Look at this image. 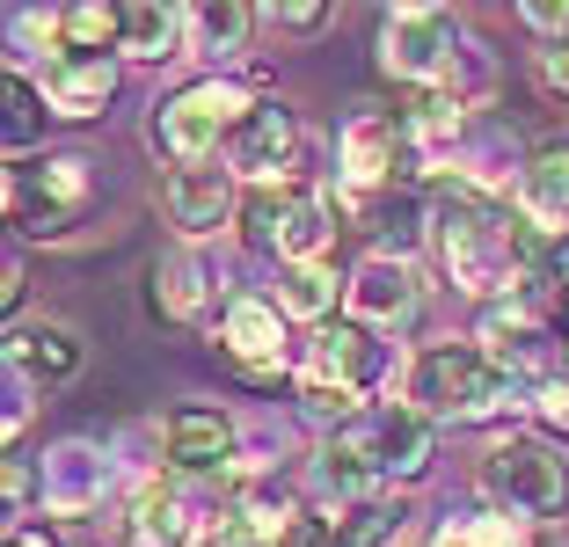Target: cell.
<instances>
[{"label": "cell", "instance_id": "obj_1", "mask_svg": "<svg viewBox=\"0 0 569 547\" xmlns=\"http://www.w3.org/2000/svg\"><path fill=\"white\" fill-rule=\"evenodd\" d=\"M402 401L423 409L431 424H489V416H503L519 401V380L482 344H423L409 358Z\"/></svg>", "mask_w": 569, "mask_h": 547}, {"label": "cell", "instance_id": "obj_2", "mask_svg": "<svg viewBox=\"0 0 569 547\" xmlns=\"http://www.w3.org/2000/svg\"><path fill=\"white\" fill-rule=\"evenodd\" d=\"M249 88L241 81H219V73H204V81H183L176 96L153 102L147 117V139L153 153H161L168 168H204V161H227V139H234V125L249 117Z\"/></svg>", "mask_w": 569, "mask_h": 547}, {"label": "cell", "instance_id": "obj_3", "mask_svg": "<svg viewBox=\"0 0 569 547\" xmlns=\"http://www.w3.org/2000/svg\"><path fill=\"white\" fill-rule=\"evenodd\" d=\"M241 241H249L256 256H270V263H321L336 241V205L329 190H315V182L284 176V182H263V190H249V205H241Z\"/></svg>", "mask_w": 569, "mask_h": 547}, {"label": "cell", "instance_id": "obj_4", "mask_svg": "<svg viewBox=\"0 0 569 547\" xmlns=\"http://www.w3.org/2000/svg\"><path fill=\"white\" fill-rule=\"evenodd\" d=\"M96 205V161L88 153H37L8 168V219L22 241H67Z\"/></svg>", "mask_w": 569, "mask_h": 547}, {"label": "cell", "instance_id": "obj_5", "mask_svg": "<svg viewBox=\"0 0 569 547\" xmlns=\"http://www.w3.org/2000/svg\"><path fill=\"white\" fill-rule=\"evenodd\" d=\"M475 481H482L489 511H511L526 526H540V518H555L569 504V460L548 438H526V431L497 438L482 452V467H475Z\"/></svg>", "mask_w": 569, "mask_h": 547}, {"label": "cell", "instance_id": "obj_6", "mask_svg": "<svg viewBox=\"0 0 569 547\" xmlns=\"http://www.w3.org/2000/svg\"><path fill=\"white\" fill-rule=\"evenodd\" d=\"M460 51H468V30H460L452 8H423V0H409V8H387V16H380V73H387V81H402L409 96L446 88V73L460 67Z\"/></svg>", "mask_w": 569, "mask_h": 547}, {"label": "cell", "instance_id": "obj_7", "mask_svg": "<svg viewBox=\"0 0 569 547\" xmlns=\"http://www.w3.org/2000/svg\"><path fill=\"white\" fill-rule=\"evenodd\" d=\"M351 431V446L372 460V475H380V489H417L423 475H431L438 460V424L423 409H409V401H372L358 424H343Z\"/></svg>", "mask_w": 569, "mask_h": 547}, {"label": "cell", "instance_id": "obj_8", "mask_svg": "<svg viewBox=\"0 0 569 547\" xmlns=\"http://www.w3.org/2000/svg\"><path fill=\"white\" fill-rule=\"evenodd\" d=\"M300 372H315V380L343 387V395H358V401H380V395H395V380H409L402 365H395V350H387L366 321H351V315L329 321V329H315Z\"/></svg>", "mask_w": 569, "mask_h": 547}, {"label": "cell", "instance_id": "obj_9", "mask_svg": "<svg viewBox=\"0 0 569 547\" xmlns=\"http://www.w3.org/2000/svg\"><path fill=\"white\" fill-rule=\"evenodd\" d=\"M402 153H409L402 117H387V110L343 117V132H336V182H343V198H380L387 182H395Z\"/></svg>", "mask_w": 569, "mask_h": 547}, {"label": "cell", "instance_id": "obj_10", "mask_svg": "<svg viewBox=\"0 0 569 547\" xmlns=\"http://www.w3.org/2000/svg\"><path fill=\"white\" fill-rule=\"evenodd\" d=\"M161 205H168V219H176V233H183V249H198L227 219H241L249 198H241V176L227 161H204V168H168Z\"/></svg>", "mask_w": 569, "mask_h": 547}, {"label": "cell", "instance_id": "obj_11", "mask_svg": "<svg viewBox=\"0 0 569 547\" xmlns=\"http://www.w3.org/2000/svg\"><path fill=\"white\" fill-rule=\"evenodd\" d=\"M292 153H300V110L278 102V96H256L249 117L234 125V139H227V168H234L249 190H263V182H284Z\"/></svg>", "mask_w": 569, "mask_h": 547}, {"label": "cell", "instance_id": "obj_12", "mask_svg": "<svg viewBox=\"0 0 569 547\" xmlns=\"http://www.w3.org/2000/svg\"><path fill=\"white\" fill-rule=\"evenodd\" d=\"M118 481V452L96 446V438H67V446L44 452V518H88L102 511Z\"/></svg>", "mask_w": 569, "mask_h": 547}, {"label": "cell", "instance_id": "obj_13", "mask_svg": "<svg viewBox=\"0 0 569 547\" xmlns=\"http://www.w3.org/2000/svg\"><path fill=\"white\" fill-rule=\"evenodd\" d=\"M212 344L227 350L234 365H249L256 380H278L284 372V315L270 292H227L219 299V329Z\"/></svg>", "mask_w": 569, "mask_h": 547}, {"label": "cell", "instance_id": "obj_14", "mask_svg": "<svg viewBox=\"0 0 569 547\" xmlns=\"http://www.w3.org/2000/svg\"><path fill=\"white\" fill-rule=\"evenodd\" d=\"M343 307H351V321H366L372 336H402L423 307L417 263H402V256H366V263L351 270V299H343Z\"/></svg>", "mask_w": 569, "mask_h": 547}, {"label": "cell", "instance_id": "obj_15", "mask_svg": "<svg viewBox=\"0 0 569 547\" xmlns=\"http://www.w3.org/2000/svg\"><path fill=\"white\" fill-rule=\"evenodd\" d=\"M475 344H482L511 380H533V387L555 380V372H548L555 344H548V329H540V307H526V299H497V307H482Z\"/></svg>", "mask_w": 569, "mask_h": 547}, {"label": "cell", "instance_id": "obj_16", "mask_svg": "<svg viewBox=\"0 0 569 547\" xmlns=\"http://www.w3.org/2000/svg\"><path fill=\"white\" fill-rule=\"evenodd\" d=\"M37 96H44L51 117H67V125H88V117L110 110L118 96V59H81V51H51L44 67L30 73Z\"/></svg>", "mask_w": 569, "mask_h": 547}, {"label": "cell", "instance_id": "obj_17", "mask_svg": "<svg viewBox=\"0 0 569 547\" xmlns=\"http://www.w3.org/2000/svg\"><path fill=\"white\" fill-rule=\"evenodd\" d=\"M168 475H234V416L227 409H176L161 424Z\"/></svg>", "mask_w": 569, "mask_h": 547}, {"label": "cell", "instance_id": "obj_18", "mask_svg": "<svg viewBox=\"0 0 569 547\" xmlns=\"http://www.w3.org/2000/svg\"><path fill=\"white\" fill-rule=\"evenodd\" d=\"M511 212L526 227H540L548 241L569 233V139H548L519 161V190H511Z\"/></svg>", "mask_w": 569, "mask_h": 547}, {"label": "cell", "instance_id": "obj_19", "mask_svg": "<svg viewBox=\"0 0 569 547\" xmlns=\"http://www.w3.org/2000/svg\"><path fill=\"white\" fill-rule=\"evenodd\" d=\"M81 365H88V350H81V336H73L67 321L37 315V321H16V329H8V372H16V380L67 387Z\"/></svg>", "mask_w": 569, "mask_h": 547}, {"label": "cell", "instance_id": "obj_20", "mask_svg": "<svg viewBox=\"0 0 569 547\" xmlns=\"http://www.w3.org/2000/svg\"><path fill=\"white\" fill-rule=\"evenodd\" d=\"M124 540L132 547H190L198 540V511H190L183 481L176 475H147L132 489V511H124Z\"/></svg>", "mask_w": 569, "mask_h": 547}, {"label": "cell", "instance_id": "obj_21", "mask_svg": "<svg viewBox=\"0 0 569 547\" xmlns=\"http://www.w3.org/2000/svg\"><path fill=\"white\" fill-rule=\"evenodd\" d=\"M278 315L284 321H307V329H329L336 321V299H351V278H336V263H284L278 270Z\"/></svg>", "mask_w": 569, "mask_h": 547}, {"label": "cell", "instance_id": "obj_22", "mask_svg": "<svg viewBox=\"0 0 569 547\" xmlns=\"http://www.w3.org/2000/svg\"><path fill=\"white\" fill-rule=\"evenodd\" d=\"M124 59H147V67H161V59H183L190 51V8H168V0H132L124 8Z\"/></svg>", "mask_w": 569, "mask_h": 547}, {"label": "cell", "instance_id": "obj_23", "mask_svg": "<svg viewBox=\"0 0 569 547\" xmlns=\"http://www.w3.org/2000/svg\"><path fill=\"white\" fill-rule=\"evenodd\" d=\"M153 315L161 321H198L204 315V299H212V270H204V256L198 249H168L161 263H153Z\"/></svg>", "mask_w": 569, "mask_h": 547}, {"label": "cell", "instance_id": "obj_24", "mask_svg": "<svg viewBox=\"0 0 569 547\" xmlns=\"http://www.w3.org/2000/svg\"><path fill=\"white\" fill-rule=\"evenodd\" d=\"M256 22H263V8H241V0H198L190 8V51H204V59H241L256 37Z\"/></svg>", "mask_w": 569, "mask_h": 547}, {"label": "cell", "instance_id": "obj_25", "mask_svg": "<svg viewBox=\"0 0 569 547\" xmlns=\"http://www.w3.org/2000/svg\"><path fill=\"white\" fill-rule=\"evenodd\" d=\"M431 547H526V518L511 511H460L438 526Z\"/></svg>", "mask_w": 569, "mask_h": 547}, {"label": "cell", "instance_id": "obj_26", "mask_svg": "<svg viewBox=\"0 0 569 547\" xmlns=\"http://www.w3.org/2000/svg\"><path fill=\"white\" fill-rule=\"evenodd\" d=\"M37 117H51L44 96H37V81L30 73H8V132H0L8 161H37Z\"/></svg>", "mask_w": 569, "mask_h": 547}, {"label": "cell", "instance_id": "obj_27", "mask_svg": "<svg viewBox=\"0 0 569 547\" xmlns=\"http://www.w3.org/2000/svg\"><path fill=\"white\" fill-rule=\"evenodd\" d=\"M263 22H270V30H284V37H321L336 22V8H329V0H270Z\"/></svg>", "mask_w": 569, "mask_h": 547}, {"label": "cell", "instance_id": "obj_28", "mask_svg": "<svg viewBox=\"0 0 569 547\" xmlns=\"http://www.w3.org/2000/svg\"><path fill=\"white\" fill-rule=\"evenodd\" d=\"M519 22H526L533 37H548V51H562V44H569V0H526Z\"/></svg>", "mask_w": 569, "mask_h": 547}, {"label": "cell", "instance_id": "obj_29", "mask_svg": "<svg viewBox=\"0 0 569 547\" xmlns=\"http://www.w3.org/2000/svg\"><path fill=\"white\" fill-rule=\"evenodd\" d=\"M533 416L548 424V431H569V380H562V372L533 387Z\"/></svg>", "mask_w": 569, "mask_h": 547}, {"label": "cell", "instance_id": "obj_30", "mask_svg": "<svg viewBox=\"0 0 569 547\" xmlns=\"http://www.w3.org/2000/svg\"><path fill=\"white\" fill-rule=\"evenodd\" d=\"M540 81H548L555 96H569V44L562 51H540Z\"/></svg>", "mask_w": 569, "mask_h": 547}, {"label": "cell", "instance_id": "obj_31", "mask_svg": "<svg viewBox=\"0 0 569 547\" xmlns=\"http://www.w3.org/2000/svg\"><path fill=\"white\" fill-rule=\"evenodd\" d=\"M22 292H30V270H22V256H8V270H0V299L22 307Z\"/></svg>", "mask_w": 569, "mask_h": 547}, {"label": "cell", "instance_id": "obj_32", "mask_svg": "<svg viewBox=\"0 0 569 547\" xmlns=\"http://www.w3.org/2000/svg\"><path fill=\"white\" fill-rule=\"evenodd\" d=\"M212 547H270V540H263V533H256V526H241V518H227Z\"/></svg>", "mask_w": 569, "mask_h": 547}, {"label": "cell", "instance_id": "obj_33", "mask_svg": "<svg viewBox=\"0 0 569 547\" xmlns=\"http://www.w3.org/2000/svg\"><path fill=\"white\" fill-rule=\"evenodd\" d=\"M8 547H59L51 526H8Z\"/></svg>", "mask_w": 569, "mask_h": 547}]
</instances>
